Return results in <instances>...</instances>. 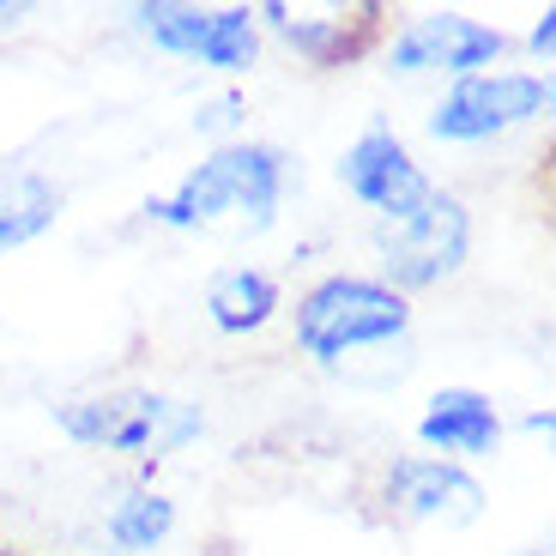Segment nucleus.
<instances>
[{"instance_id":"f3484780","label":"nucleus","mask_w":556,"mask_h":556,"mask_svg":"<svg viewBox=\"0 0 556 556\" xmlns=\"http://www.w3.org/2000/svg\"><path fill=\"white\" fill-rule=\"evenodd\" d=\"M0 556H18V551H7V544H0Z\"/></svg>"},{"instance_id":"f03ea898","label":"nucleus","mask_w":556,"mask_h":556,"mask_svg":"<svg viewBox=\"0 0 556 556\" xmlns=\"http://www.w3.org/2000/svg\"><path fill=\"white\" fill-rule=\"evenodd\" d=\"M405 339H412V296L381 278L333 273L296 303V345L333 376H357L363 357L405 351Z\"/></svg>"},{"instance_id":"20e7f679","label":"nucleus","mask_w":556,"mask_h":556,"mask_svg":"<svg viewBox=\"0 0 556 556\" xmlns=\"http://www.w3.org/2000/svg\"><path fill=\"white\" fill-rule=\"evenodd\" d=\"M376 254H381V285H393L400 296L447 285L472 254V212L454 194L430 188L424 206H412L393 224H376Z\"/></svg>"},{"instance_id":"39448f33","label":"nucleus","mask_w":556,"mask_h":556,"mask_svg":"<svg viewBox=\"0 0 556 556\" xmlns=\"http://www.w3.org/2000/svg\"><path fill=\"white\" fill-rule=\"evenodd\" d=\"M139 37H152L164 55L200 61L212 73H249L261 55V18L254 7H188V0H139L127 7Z\"/></svg>"},{"instance_id":"dca6fc26","label":"nucleus","mask_w":556,"mask_h":556,"mask_svg":"<svg viewBox=\"0 0 556 556\" xmlns=\"http://www.w3.org/2000/svg\"><path fill=\"white\" fill-rule=\"evenodd\" d=\"M532 55H551V42H556V7H544L539 13V25H532Z\"/></svg>"},{"instance_id":"ddd939ff","label":"nucleus","mask_w":556,"mask_h":556,"mask_svg":"<svg viewBox=\"0 0 556 556\" xmlns=\"http://www.w3.org/2000/svg\"><path fill=\"white\" fill-rule=\"evenodd\" d=\"M61 218V188L42 169H0V261L49 237Z\"/></svg>"},{"instance_id":"1a4fd4ad","label":"nucleus","mask_w":556,"mask_h":556,"mask_svg":"<svg viewBox=\"0 0 556 556\" xmlns=\"http://www.w3.org/2000/svg\"><path fill=\"white\" fill-rule=\"evenodd\" d=\"M388 508L400 520H424V527H472L484 515V484H478L466 466L435 454H405L388 466V484H381Z\"/></svg>"},{"instance_id":"f8f14e48","label":"nucleus","mask_w":556,"mask_h":556,"mask_svg":"<svg viewBox=\"0 0 556 556\" xmlns=\"http://www.w3.org/2000/svg\"><path fill=\"white\" fill-rule=\"evenodd\" d=\"M278 308H285V291H278V278L266 266H224L206 285V320L230 339L261 333Z\"/></svg>"},{"instance_id":"7ed1b4c3","label":"nucleus","mask_w":556,"mask_h":556,"mask_svg":"<svg viewBox=\"0 0 556 556\" xmlns=\"http://www.w3.org/2000/svg\"><path fill=\"white\" fill-rule=\"evenodd\" d=\"M55 430L79 447H98V454L169 459L206 435V412L194 400H176V393L157 388H115L55 405Z\"/></svg>"},{"instance_id":"6e6552de","label":"nucleus","mask_w":556,"mask_h":556,"mask_svg":"<svg viewBox=\"0 0 556 556\" xmlns=\"http://www.w3.org/2000/svg\"><path fill=\"white\" fill-rule=\"evenodd\" d=\"M339 181H345L351 200H363V206L376 212V224L405 218V212L424 206L430 188H435V181L424 176V164L412 157V146H405L388 122H369L345 146V157H339Z\"/></svg>"},{"instance_id":"2eb2a0df","label":"nucleus","mask_w":556,"mask_h":556,"mask_svg":"<svg viewBox=\"0 0 556 556\" xmlns=\"http://www.w3.org/2000/svg\"><path fill=\"white\" fill-rule=\"evenodd\" d=\"M242 115H249L242 91H218V98H206L194 110V127H200V134H212V139H224V134H237V127H242Z\"/></svg>"},{"instance_id":"0eeeda50","label":"nucleus","mask_w":556,"mask_h":556,"mask_svg":"<svg viewBox=\"0 0 556 556\" xmlns=\"http://www.w3.org/2000/svg\"><path fill=\"white\" fill-rule=\"evenodd\" d=\"M508 49L496 25L466 13H417L400 37L388 42V73L393 79H472V73H490Z\"/></svg>"},{"instance_id":"4468645a","label":"nucleus","mask_w":556,"mask_h":556,"mask_svg":"<svg viewBox=\"0 0 556 556\" xmlns=\"http://www.w3.org/2000/svg\"><path fill=\"white\" fill-rule=\"evenodd\" d=\"M169 532H176V502H169L164 490H152V484L122 490V496L103 508V539H110L115 551H127V556L157 551Z\"/></svg>"},{"instance_id":"f257e3e1","label":"nucleus","mask_w":556,"mask_h":556,"mask_svg":"<svg viewBox=\"0 0 556 556\" xmlns=\"http://www.w3.org/2000/svg\"><path fill=\"white\" fill-rule=\"evenodd\" d=\"M291 181V157L266 139H224L212 157H200L169 194L146 200V218L169 230H218L237 224L249 237L278 224V200Z\"/></svg>"},{"instance_id":"9b49d317","label":"nucleus","mask_w":556,"mask_h":556,"mask_svg":"<svg viewBox=\"0 0 556 556\" xmlns=\"http://www.w3.org/2000/svg\"><path fill=\"white\" fill-rule=\"evenodd\" d=\"M254 18H261V25H273L278 37L296 49V55H308V61H339V55H351V49H357L363 30L376 25V7H363V13H345V7L296 13V7H285V0H266V7H254Z\"/></svg>"},{"instance_id":"a211bd4d","label":"nucleus","mask_w":556,"mask_h":556,"mask_svg":"<svg viewBox=\"0 0 556 556\" xmlns=\"http://www.w3.org/2000/svg\"><path fill=\"white\" fill-rule=\"evenodd\" d=\"M527 556H551V551H527Z\"/></svg>"},{"instance_id":"423d86ee","label":"nucleus","mask_w":556,"mask_h":556,"mask_svg":"<svg viewBox=\"0 0 556 556\" xmlns=\"http://www.w3.org/2000/svg\"><path fill=\"white\" fill-rule=\"evenodd\" d=\"M556 103V85L544 73H472L454 79L430 110V139L442 146H484L527 122H544Z\"/></svg>"},{"instance_id":"9d476101","label":"nucleus","mask_w":556,"mask_h":556,"mask_svg":"<svg viewBox=\"0 0 556 556\" xmlns=\"http://www.w3.org/2000/svg\"><path fill=\"white\" fill-rule=\"evenodd\" d=\"M417 442L435 459H490L502 447V412L490 405V393L478 388H442L430 393L424 417H417Z\"/></svg>"}]
</instances>
